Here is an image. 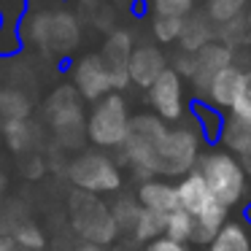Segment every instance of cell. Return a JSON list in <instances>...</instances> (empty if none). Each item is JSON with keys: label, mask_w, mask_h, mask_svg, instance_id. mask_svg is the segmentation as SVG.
<instances>
[{"label": "cell", "mask_w": 251, "mask_h": 251, "mask_svg": "<svg viewBox=\"0 0 251 251\" xmlns=\"http://www.w3.org/2000/svg\"><path fill=\"white\" fill-rule=\"evenodd\" d=\"M168 130L170 127L154 114L130 116V127H127L125 143L119 146V151L125 162L130 165V170L141 178V184L159 176V146H162Z\"/></svg>", "instance_id": "cell-1"}, {"label": "cell", "mask_w": 251, "mask_h": 251, "mask_svg": "<svg viewBox=\"0 0 251 251\" xmlns=\"http://www.w3.org/2000/svg\"><path fill=\"white\" fill-rule=\"evenodd\" d=\"M197 173L202 176V181L208 184V192L213 195V200H219L222 205L232 208L243 200L249 178H246V168L238 157H232L224 149L200 154L197 162Z\"/></svg>", "instance_id": "cell-2"}, {"label": "cell", "mask_w": 251, "mask_h": 251, "mask_svg": "<svg viewBox=\"0 0 251 251\" xmlns=\"http://www.w3.org/2000/svg\"><path fill=\"white\" fill-rule=\"evenodd\" d=\"M46 122L54 132L57 143L62 149H78L87 138V114H84V98L76 87L54 89L46 100Z\"/></svg>", "instance_id": "cell-3"}, {"label": "cell", "mask_w": 251, "mask_h": 251, "mask_svg": "<svg viewBox=\"0 0 251 251\" xmlns=\"http://www.w3.org/2000/svg\"><path fill=\"white\" fill-rule=\"evenodd\" d=\"M68 211H71V224L89 246H108L111 240H116L119 229L116 222L111 216V208L100 200L98 195H89V192H73L71 202H68Z\"/></svg>", "instance_id": "cell-4"}, {"label": "cell", "mask_w": 251, "mask_h": 251, "mask_svg": "<svg viewBox=\"0 0 251 251\" xmlns=\"http://www.w3.org/2000/svg\"><path fill=\"white\" fill-rule=\"evenodd\" d=\"M127 127H130V111L125 98L116 92L98 100L92 114L87 116V138L103 149H119L125 143Z\"/></svg>", "instance_id": "cell-5"}, {"label": "cell", "mask_w": 251, "mask_h": 251, "mask_svg": "<svg viewBox=\"0 0 251 251\" xmlns=\"http://www.w3.org/2000/svg\"><path fill=\"white\" fill-rule=\"evenodd\" d=\"M30 41L46 54H68L78 46L81 30L73 14L68 11H44L30 19Z\"/></svg>", "instance_id": "cell-6"}, {"label": "cell", "mask_w": 251, "mask_h": 251, "mask_svg": "<svg viewBox=\"0 0 251 251\" xmlns=\"http://www.w3.org/2000/svg\"><path fill=\"white\" fill-rule=\"evenodd\" d=\"M68 181L76 186L78 192H89V195H103V192H116L122 186V173L119 165L111 157L100 151H84L68 165Z\"/></svg>", "instance_id": "cell-7"}, {"label": "cell", "mask_w": 251, "mask_h": 251, "mask_svg": "<svg viewBox=\"0 0 251 251\" xmlns=\"http://www.w3.org/2000/svg\"><path fill=\"white\" fill-rule=\"evenodd\" d=\"M200 162V132L192 127H173L168 130L159 146V176L165 178H184L197 170Z\"/></svg>", "instance_id": "cell-8"}, {"label": "cell", "mask_w": 251, "mask_h": 251, "mask_svg": "<svg viewBox=\"0 0 251 251\" xmlns=\"http://www.w3.org/2000/svg\"><path fill=\"white\" fill-rule=\"evenodd\" d=\"M149 103L154 108V116L162 122H178L184 116V78L170 65L149 87Z\"/></svg>", "instance_id": "cell-9"}, {"label": "cell", "mask_w": 251, "mask_h": 251, "mask_svg": "<svg viewBox=\"0 0 251 251\" xmlns=\"http://www.w3.org/2000/svg\"><path fill=\"white\" fill-rule=\"evenodd\" d=\"M132 35L127 30H114L105 38L103 49H100V60H103L105 71L111 76L114 89H125L130 84V57H132Z\"/></svg>", "instance_id": "cell-10"}, {"label": "cell", "mask_w": 251, "mask_h": 251, "mask_svg": "<svg viewBox=\"0 0 251 251\" xmlns=\"http://www.w3.org/2000/svg\"><path fill=\"white\" fill-rule=\"evenodd\" d=\"M73 87L81 95L84 100H103L105 95L114 92V84H111V76L105 71L100 54H87L76 62L73 68Z\"/></svg>", "instance_id": "cell-11"}, {"label": "cell", "mask_w": 251, "mask_h": 251, "mask_svg": "<svg viewBox=\"0 0 251 251\" xmlns=\"http://www.w3.org/2000/svg\"><path fill=\"white\" fill-rule=\"evenodd\" d=\"M232 49H227L224 44H219V41H213V44L202 46L200 51L195 54V73H192L189 84L195 87L197 95H205L208 84H211V78L216 76L219 71H224L227 65H232Z\"/></svg>", "instance_id": "cell-12"}, {"label": "cell", "mask_w": 251, "mask_h": 251, "mask_svg": "<svg viewBox=\"0 0 251 251\" xmlns=\"http://www.w3.org/2000/svg\"><path fill=\"white\" fill-rule=\"evenodd\" d=\"M168 68V57L159 46L154 44H141L132 49L130 57V81L141 89H149Z\"/></svg>", "instance_id": "cell-13"}, {"label": "cell", "mask_w": 251, "mask_h": 251, "mask_svg": "<svg viewBox=\"0 0 251 251\" xmlns=\"http://www.w3.org/2000/svg\"><path fill=\"white\" fill-rule=\"evenodd\" d=\"M138 202H141L143 211H151L157 216L168 219L173 211H178V195H176V184L170 181H143L138 186Z\"/></svg>", "instance_id": "cell-14"}, {"label": "cell", "mask_w": 251, "mask_h": 251, "mask_svg": "<svg viewBox=\"0 0 251 251\" xmlns=\"http://www.w3.org/2000/svg\"><path fill=\"white\" fill-rule=\"evenodd\" d=\"M176 195H178V208L184 213H189L192 219L200 216V213L213 202V195L208 192V184L202 181V176L197 173V170H192V173L184 176V178H178Z\"/></svg>", "instance_id": "cell-15"}, {"label": "cell", "mask_w": 251, "mask_h": 251, "mask_svg": "<svg viewBox=\"0 0 251 251\" xmlns=\"http://www.w3.org/2000/svg\"><path fill=\"white\" fill-rule=\"evenodd\" d=\"M240 78H243V68L235 65V62H232V65H227L224 71H219L216 76L211 78L205 95H202L205 103L211 105V108H219V111L227 108L229 111V105H232V100H235V92H238Z\"/></svg>", "instance_id": "cell-16"}, {"label": "cell", "mask_w": 251, "mask_h": 251, "mask_svg": "<svg viewBox=\"0 0 251 251\" xmlns=\"http://www.w3.org/2000/svg\"><path fill=\"white\" fill-rule=\"evenodd\" d=\"M224 151H229L238 159H251V122H243L238 116H224L222 130H219Z\"/></svg>", "instance_id": "cell-17"}, {"label": "cell", "mask_w": 251, "mask_h": 251, "mask_svg": "<svg viewBox=\"0 0 251 251\" xmlns=\"http://www.w3.org/2000/svg\"><path fill=\"white\" fill-rule=\"evenodd\" d=\"M213 38H216V30H213V22L208 19V14H195L192 11L189 17L184 19V25H181L178 44H181V51L197 54L202 46L213 44Z\"/></svg>", "instance_id": "cell-18"}, {"label": "cell", "mask_w": 251, "mask_h": 251, "mask_svg": "<svg viewBox=\"0 0 251 251\" xmlns=\"http://www.w3.org/2000/svg\"><path fill=\"white\" fill-rule=\"evenodd\" d=\"M3 135H6V143L11 151L17 154H33L35 149L41 146V138H44V132H41L38 122H33L27 116V119H17V122H6L3 125Z\"/></svg>", "instance_id": "cell-19"}, {"label": "cell", "mask_w": 251, "mask_h": 251, "mask_svg": "<svg viewBox=\"0 0 251 251\" xmlns=\"http://www.w3.org/2000/svg\"><path fill=\"white\" fill-rule=\"evenodd\" d=\"M229 222V208L213 200L200 216H195V232H192V243L195 246H211V240L222 232V227Z\"/></svg>", "instance_id": "cell-20"}, {"label": "cell", "mask_w": 251, "mask_h": 251, "mask_svg": "<svg viewBox=\"0 0 251 251\" xmlns=\"http://www.w3.org/2000/svg\"><path fill=\"white\" fill-rule=\"evenodd\" d=\"M208 251H251V238H249L246 224L229 219V222L222 227V232L211 240Z\"/></svg>", "instance_id": "cell-21"}, {"label": "cell", "mask_w": 251, "mask_h": 251, "mask_svg": "<svg viewBox=\"0 0 251 251\" xmlns=\"http://www.w3.org/2000/svg\"><path fill=\"white\" fill-rule=\"evenodd\" d=\"M108 208H111V216H114V222H116V229H119V232H127V235L132 232V227H135L138 216H141V211H143L138 197H130V195L116 197L114 205H108Z\"/></svg>", "instance_id": "cell-22"}, {"label": "cell", "mask_w": 251, "mask_h": 251, "mask_svg": "<svg viewBox=\"0 0 251 251\" xmlns=\"http://www.w3.org/2000/svg\"><path fill=\"white\" fill-rule=\"evenodd\" d=\"M30 116V100L17 89H0V125Z\"/></svg>", "instance_id": "cell-23"}, {"label": "cell", "mask_w": 251, "mask_h": 251, "mask_svg": "<svg viewBox=\"0 0 251 251\" xmlns=\"http://www.w3.org/2000/svg\"><path fill=\"white\" fill-rule=\"evenodd\" d=\"M162 235H165V219L157 216V213H151V211H141V216H138L130 238L135 240V243L146 246V243H151V240L162 238Z\"/></svg>", "instance_id": "cell-24"}, {"label": "cell", "mask_w": 251, "mask_h": 251, "mask_svg": "<svg viewBox=\"0 0 251 251\" xmlns=\"http://www.w3.org/2000/svg\"><path fill=\"white\" fill-rule=\"evenodd\" d=\"M251 0H208V19L216 25L232 22V19L243 17Z\"/></svg>", "instance_id": "cell-25"}, {"label": "cell", "mask_w": 251, "mask_h": 251, "mask_svg": "<svg viewBox=\"0 0 251 251\" xmlns=\"http://www.w3.org/2000/svg\"><path fill=\"white\" fill-rule=\"evenodd\" d=\"M192 232H195V219L181 208L165 219V238L176 240V243H192Z\"/></svg>", "instance_id": "cell-26"}, {"label": "cell", "mask_w": 251, "mask_h": 251, "mask_svg": "<svg viewBox=\"0 0 251 251\" xmlns=\"http://www.w3.org/2000/svg\"><path fill=\"white\" fill-rule=\"evenodd\" d=\"M11 238L17 240V246L22 251H41L46 246V235L41 232V227H38V224H33V222H22L11 232Z\"/></svg>", "instance_id": "cell-27"}, {"label": "cell", "mask_w": 251, "mask_h": 251, "mask_svg": "<svg viewBox=\"0 0 251 251\" xmlns=\"http://www.w3.org/2000/svg\"><path fill=\"white\" fill-rule=\"evenodd\" d=\"M216 38H219V44H224L227 49H232V51H235V46L246 44V41L251 38V35H249V27H246V19H243V17H238V19H232V22L219 25Z\"/></svg>", "instance_id": "cell-28"}, {"label": "cell", "mask_w": 251, "mask_h": 251, "mask_svg": "<svg viewBox=\"0 0 251 251\" xmlns=\"http://www.w3.org/2000/svg\"><path fill=\"white\" fill-rule=\"evenodd\" d=\"M229 114L243 119V122H251V71H243V78L238 84L235 100L229 105Z\"/></svg>", "instance_id": "cell-29"}, {"label": "cell", "mask_w": 251, "mask_h": 251, "mask_svg": "<svg viewBox=\"0 0 251 251\" xmlns=\"http://www.w3.org/2000/svg\"><path fill=\"white\" fill-rule=\"evenodd\" d=\"M181 25H184V19H176V17H154L151 33H154V38H157L159 44H173V41H178V35H181Z\"/></svg>", "instance_id": "cell-30"}, {"label": "cell", "mask_w": 251, "mask_h": 251, "mask_svg": "<svg viewBox=\"0 0 251 251\" xmlns=\"http://www.w3.org/2000/svg\"><path fill=\"white\" fill-rule=\"evenodd\" d=\"M154 17H176L186 19L195 11V0H151Z\"/></svg>", "instance_id": "cell-31"}, {"label": "cell", "mask_w": 251, "mask_h": 251, "mask_svg": "<svg viewBox=\"0 0 251 251\" xmlns=\"http://www.w3.org/2000/svg\"><path fill=\"white\" fill-rule=\"evenodd\" d=\"M173 68L176 73H178L181 78H186L189 81L192 78V73H195V54H186V51H178V54L173 57Z\"/></svg>", "instance_id": "cell-32"}, {"label": "cell", "mask_w": 251, "mask_h": 251, "mask_svg": "<svg viewBox=\"0 0 251 251\" xmlns=\"http://www.w3.org/2000/svg\"><path fill=\"white\" fill-rule=\"evenodd\" d=\"M143 251H189V246L186 243H176V240H170V238H157V240H151V243H146L143 246Z\"/></svg>", "instance_id": "cell-33"}, {"label": "cell", "mask_w": 251, "mask_h": 251, "mask_svg": "<svg viewBox=\"0 0 251 251\" xmlns=\"http://www.w3.org/2000/svg\"><path fill=\"white\" fill-rule=\"evenodd\" d=\"M44 168H46V162H44L41 157H35V154H27V159L22 162V170H25L27 176H33V178L44 173Z\"/></svg>", "instance_id": "cell-34"}, {"label": "cell", "mask_w": 251, "mask_h": 251, "mask_svg": "<svg viewBox=\"0 0 251 251\" xmlns=\"http://www.w3.org/2000/svg\"><path fill=\"white\" fill-rule=\"evenodd\" d=\"M0 251H22L11 235H0Z\"/></svg>", "instance_id": "cell-35"}, {"label": "cell", "mask_w": 251, "mask_h": 251, "mask_svg": "<svg viewBox=\"0 0 251 251\" xmlns=\"http://www.w3.org/2000/svg\"><path fill=\"white\" fill-rule=\"evenodd\" d=\"M243 19H246V27H249V35H251V3H249V8H246Z\"/></svg>", "instance_id": "cell-36"}, {"label": "cell", "mask_w": 251, "mask_h": 251, "mask_svg": "<svg viewBox=\"0 0 251 251\" xmlns=\"http://www.w3.org/2000/svg\"><path fill=\"white\" fill-rule=\"evenodd\" d=\"M78 251H105V249H100V246H89V243H84Z\"/></svg>", "instance_id": "cell-37"}, {"label": "cell", "mask_w": 251, "mask_h": 251, "mask_svg": "<svg viewBox=\"0 0 251 251\" xmlns=\"http://www.w3.org/2000/svg\"><path fill=\"white\" fill-rule=\"evenodd\" d=\"M0 184H3V176H0Z\"/></svg>", "instance_id": "cell-38"}, {"label": "cell", "mask_w": 251, "mask_h": 251, "mask_svg": "<svg viewBox=\"0 0 251 251\" xmlns=\"http://www.w3.org/2000/svg\"><path fill=\"white\" fill-rule=\"evenodd\" d=\"M125 251H132V249H125Z\"/></svg>", "instance_id": "cell-39"}, {"label": "cell", "mask_w": 251, "mask_h": 251, "mask_svg": "<svg viewBox=\"0 0 251 251\" xmlns=\"http://www.w3.org/2000/svg\"><path fill=\"white\" fill-rule=\"evenodd\" d=\"M202 251H208V249H202Z\"/></svg>", "instance_id": "cell-40"}]
</instances>
